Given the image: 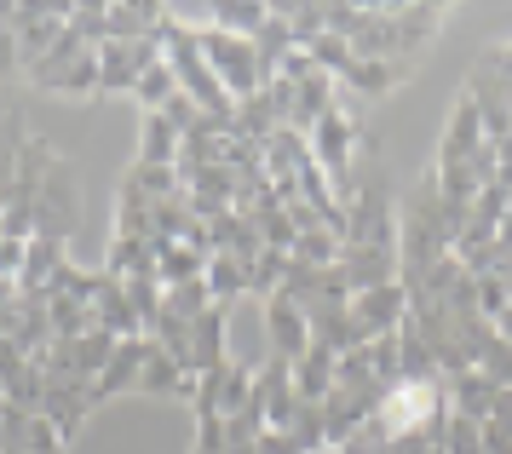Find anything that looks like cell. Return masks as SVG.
<instances>
[{
    "instance_id": "cell-1",
    "label": "cell",
    "mask_w": 512,
    "mask_h": 454,
    "mask_svg": "<svg viewBox=\"0 0 512 454\" xmlns=\"http://www.w3.org/2000/svg\"><path fill=\"white\" fill-rule=\"evenodd\" d=\"M449 426V391H443V374L432 380H397L386 391V403L374 409L369 432L386 443H409V437H438Z\"/></svg>"
},
{
    "instance_id": "cell-2",
    "label": "cell",
    "mask_w": 512,
    "mask_h": 454,
    "mask_svg": "<svg viewBox=\"0 0 512 454\" xmlns=\"http://www.w3.org/2000/svg\"><path fill=\"white\" fill-rule=\"evenodd\" d=\"M196 41H202L208 69L219 75V87L231 92V104H242V98H254V92L265 87V69H259L254 41H236L225 29H196Z\"/></svg>"
},
{
    "instance_id": "cell-3",
    "label": "cell",
    "mask_w": 512,
    "mask_h": 454,
    "mask_svg": "<svg viewBox=\"0 0 512 454\" xmlns=\"http://www.w3.org/2000/svg\"><path fill=\"white\" fill-rule=\"evenodd\" d=\"M75 213H81V190H75V161L58 156L52 161L47 184H41V202H35V219H29V236H52V242H70Z\"/></svg>"
},
{
    "instance_id": "cell-4",
    "label": "cell",
    "mask_w": 512,
    "mask_h": 454,
    "mask_svg": "<svg viewBox=\"0 0 512 454\" xmlns=\"http://www.w3.org/2000/svg\"><path fill=\"white\" fill-rule=\"evenodd\" d=\"M162 58L156 41H104L98 46V92H116V98H133L139 75Z\"/></svg>"
},
{
    "instance_id": "cell-5",
    "label": "cell",
    "mask_w": 512,
    "mask_h": 454,
    "mask_svg": "<svg viewBox=\"0 0 512 454\" xmlns=\"http://www.w3.org/2000/svg\"><path fill=\"white\" fill-rule=\"evenodd\" d=\"M409 317V294L403 282H386V288H369V294H351V322L363 340H386L397 334V322Z\"/></svg>"
},
{
    "instance_id": "cell-6",
    "label": "cell",
    "mask_w": 512,
    "mask_h": 454,
    "mask_svg": "<svg viewBox=\"0 0 512 454\" xmlns=\"http://www.w3.org/2000/svg\"><path fill=\"white\" fill-rule=\"evenodd\" d=\"M265 328H271V357L277 363H300L305 345H311V328H305V311L288 294L265 299Z\"/></svg>"
},
{
    "instance_id": "cell-7",
    "label": "cell",
    "mask_w": 512,
    "mask_h": 454,
    "mask_svg": "<svg viewBox=\"0 0 512 454\" xmlns=\"http://www.w3.org/2000/svg\"><path fill=\"white\" fill-rule=\"evenodd\" d=\"M334 271H340V282H346V294L386 288V282H397V248H346Z\"/></svg>"
},
{
    "instance_id": "cell-8",
    "label": "cell",
    "mask_w": 512,
    "mask_h": 454,
    "mask_svg": "<svg viewBox=\"0 0 512 454\" xmlns=\"http://www.w3.org/2000/svg\"><path fill=\"white\" fill-rule=\"evenodd\" d=\"M144 357H150V340H121L116 351H110L104 374L93 380V409H98V403H110V397H121V391H139Z\"/></svg>"
},
{
    "instance_id": "cell-9",
    "label": "cell",
    "mask_w": 512,
    "mask_h": 454,
    "mask_svg": "<svg viewBox=\"0 0 512 454\" xmlns=\"http://www.w3.org/2000/svg\"><path fill=\"white\" fill-rule=\"evenodd\" d=\"M484 144H489V138H484V121H478V110L466 104V92H461V104H455V115H449V127H443L438 167H472V156H478Z\"/></svg>"
},
{
    "instance_id": "cell-10",
    "label": "cell",
    "mask_w": 512,
    "mask_h": 454,
    "mask_svg": "<svg viewBox=\"0 0 512 454\" xmlns=\"http://www.w3.org/2000/svg\"><path fill=\"white\" fill-rule=\"evenodd\" d=\"M225 311L231 305H208L202 317L190 322V374H213V368H225Z\"/></svg>"
},
{
    "instance_id": "cell-11",
    "label": "cell",
    "mask_w": 512,
    "mask_h": 454,
    "mask_svg": "<svg viewBox=\"0 0 512 454\" xmlns=\"http://www.w3.org/2000/svg\"><path fill=\"white\" fill-rule=\"evenodd\" d=\"M443 391H449V414L489 426V409H495V391L501 386H489L478 368H461V374H443Z\"/></svg>"
},
{
    "instance_id": "cell-12",
    "label": "cell",
    "mask_w": 512,
    "mask_h": 454,
    "mask_svg": "<svg viewBox=\"0 0 512 454\" xmlns=\"http://www.w3.org/2000/svg\"><path fill=\"white\" fill-rule=\"evenodd\" d=\"M334 368L340 357L328 351V345H305V357L294 363V391H300V403H328V391H334Z\"/></svg>"
},
{
    "instance_id": "cell-13",
    "label": "cell",
    "mask_w": 512,
    "mask_h": 454,
    "mask_svg": "<svg viewBox=\"0 0 512 454\" xmlns=\"http://www.w3.org/2000/svg\"><path fill=\"white\" fill-rule=\"evenodd\" d=\"M265 23H271V6L265 0H213L208 6V29H225V35H236V41H259L265 35Z\"/></svg>"
},
{
    "instance_id": "cell-14",
    "label": "cell",
    "mask_w": 512,
    "mask_h": 454,
    "mask_svg": "<svg viewBox=\"0 0 512 454\" xmlns=\"http://www.w3.org/2000/svg\"><path fill=\"white\" fill-rule=\"evenodd\" d=\"M202 271H208V248L202 242H167V248H156V282L162 288L202 282Z\"/></svg>"
},
{
    "instance_id": "cell-15",
    "label": "cell",
    "mask_w": 512,
    "mask_h": 454,
    "mask_svg": "<svg viewBox=\"0 0 512 454\" xmlns=\"http://www.w3.org/2000/svg\"><path fill=\"white\" fill-rule=\"evenodd\" d=\"M415 69L403 64H374V58H351V69L340 75V87L351 92V98H386V92L397 87V81H409Z\"/></svg>"
},
{
    "instance_id": "cell-16",
    "label": "cell",
    "mask_w": 512,
    "mask_h": 454,
    "mask_svg": "<svg viewBox=\"0 0 512 454\" xmlns=\"http://www.w3.org/2000/svg\"><path fill=\"white\" fill-rule=\"evenodd\" d=\"M150 213H156V202L144 196V184L133 179V173H121V184H116V236L150 242Z\"/></svg>"
},
{
    "instance_id": "cell-17",
    "label": "cell",
    "mask_w": 512,
    "mask_h": 454,
    "mask_svg": "<svg viewBox=\"0 0 512 454\" xmlns=\"http://www.w3.org/2000/svg\"><path fill=\"white\" fill-rule=\"evenodd\" d=\"M47 92H58V98H93L98 92V46H81L70 64L47 81Z\"/></svg>"
},
{
    "instance_id": "cell-18",
    "label": "cell",
    "mask_w": 512,
    "mask_h": 454,
    "mask_svg": "<svg viewBox=\"0 0 512 454\" xmlns=\"http://www.w3.org/2000/svg\"><path fill=\"white\" fill-rule=\"evenodd\" d=\"M139 167H179V127L167 115H144Z\"/></svg>"
},
{
    "instance_id": "cell-19",
    "label": "cell",
    "mask_w": 512,
    "mask_h": 454,
    "mask_svg": "<svg viewBox=\"0 0 512 454\" xmlns=\"http://www.w3.org/2000/svg\"><path fill=\"white\" fill-rule=\"evenodd\" d=\"M202 282H208L213 305H231V299L248 294V265H242L236 253H208V271H202Z\"/></svg>"
},
{
    "instance_id": "cell-20",
    "label": "cell",
    "mask_w": 512,
    "mask_h": 454,
    "mask_svg": "<svg viewBox=\"0 0 512 454\" xmlns=\"http://www.w3.org/2000/svg\"><path fill=\"white\" fill-rule=\"evenodd\" d=\"M340 253H346L340 230L311 225V230H300V242H294V253H288V259H300V265H311V271H334V265H340Z\"/></svg>"
},
{
    "instance_id": "cell-21",
    "label": "cell",
    "mask_w": 512,
    "mask_h": 454,
    "mask_svg": "<svg viewBox=\"0 0 512 454\" xmlns=\"http://www.w3.org/2000/svg\"><path fill=\"white\" fill-rule=\"evenodd\" d=\"M179 98V81H173V69H167V58H156V64L139 75V87H133V104H139L144 115H162L167 104Z\"/></svg>"
},
{
    "instance_id": "cell-22",
    "label": "cell",
    "mask_w": 512,
    "mask_h": 454,
    "mask_svg": "<svg viewBox=\"0 0 512 454\" xmlns=\"http://www.w3.org/2000/svg\"><path fill=\"white\" fill-rule=\"evenodd\" d=\"M478 374H484L489 386L512 391V340H501V334H489V340L478 345Z\"/></svg>"
},
{
    "instance_id": "cell-23",
    "label": "cell",
    "mask_w": 512,
    "mask_h": 454,
    "mask_svg": "<svg viewBox=\"0 0 512 454\" xmlns=\"http://www.w3.org/2000/svg\"><path fill=\"white\" fill-rule=\"evenodd\" d=\"M116 345H121V340H110L104 328H93V334H81V340H75V374H81V380H98Z\"/></svg>"
},
{
    "instance_id": "cell-24",
    "label": "cell",
    "mask_w": 512,
    "mask_h": 454,
    "mask_svg": "<svg viewBox=\"0 0 512 454\" xmlns=\"http://www.w3.org/2000/svg\"><path fill=\"white\" fill-rule=\"evenodd\" d=\"M443 454H484V426L449 414V426H443Z\"/></svg>"
},
{
    "instance_id": "cell-25",
    "label": "cell",
    "mask_w": 512,
    "mask_h": 454,
    "mask_svg": "<svg viewBox=\"0 0 512 454\" xmlns=\"http://www.w3.org/2000/svg\"><path fill=\"white\" fill-rule=\"evenodd\" d=\"M512 305V294H507V282L501 276H478V311H484V322L495 328V317Z\"/></svg>"
},
{
    "instance_id": "cell-26",
    "label": "cell",
    "mask_w": 512,
    "mask_h": 454,
    "mask_svg": "<svg viewBox=\"0 0 512 454\" xmlns=\"http://www.w3.org/2000/svg\"><path fill=\"white\" fill-rule=\"evenodd\" d=\"M12 81H24V52H18V35L0 23V87H12Z\"/></svg>"
},
{
    "instance_id": "cell-27",
    "label": "cell",
    "mask_w": 512,
    "mask_h": 454,
    "mask_svg": "<svg viewBox=\"0 0 512 454\" xmlns=\"http://www.w3.org/2000/svg\"><path fill=\"white\" fill-rule=\"evenodd\" d=\"M24 363H29V357H24V351H18L12 340H6V334H0V386H6V380H12V374H18Z\"/></svg>"
},
{
    "instance_id": "cell-28",
    "label": "cell",
    "mask_w": 512,
    "mask_h": 454,
    "mask_svg": "<svg viewBox=\"0 0 512 454\" xmlns=\"http://www.w3.org/2000/svg\"><path fill=\"white\" fill-rule=\"evenodd\" d=\"M489 426H501L512 437V391H495V409H489Z\"/></svg>"
},
{
    "instance_id": "cell-29",
    "label": "cell",
    "mask_w": 512,
    "mask_h": 454,
    "mask_svg": "<svg viewBox=\"0 0 512 454\" xmlns=\"http://www.w3.org/2000/svg\"><path fill=\"white\" fill-rule=\"evenodd\" d=\"M484 454H512V437L501 426H484Z\"/></svg>"
},
{
    "instance_id": "cell-30",
    "label": "cell",
    "mask_w": 512,
    "mask_h": 454,
    "mask_svg": "<svg viewBox=\"0 0 512 454\" xmlns=\"http://www.w3.org/2000/svg\"><path fill=\"white\" fill-rule=\"evenodd\" d=\"M501 282H507V294H512V259H507V265H501Z\"/></svg>"
},
{
    "instance_id": "cell-31",
    "label": "cell",
    "mask_w": 512,
    "mask_h": 454,
    "mask_svg": "<svg viewBox=\"0 0 512 454\" xmlns=\"http://www.w3.org/2000/svg\"><path fill=\"white\" fill-rule=\"evenodd\" d=\"M0 437H6V403H0Z\"/></svg>"
}]
</instances>
